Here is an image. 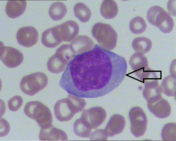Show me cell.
Returning a JSON list of instances; mask_svg holds the SVG:
<instances>
[{"instance_id":"cell-13","label":"cell","mask_w":176,"mask_h":141,"mask_svg":"<svg viewBox=\"0 0 176 141\" xmlns=\"http://www.w3.org/2000/svg\"><path fill=\"white\" fill-rule=\"evenodd\" d=\"M39 138L42 141H66L68 139L64 131L54 127L52 124L41 128Z\"/></svg>"},{"instance_id":"cell-11","label":"cell","mask_w":176,"mask_h":141,"mask_svg":"<svg viewBox=\"0 0 176 141\" xmlns=\"http://www.w3.org/2000/svg\"><path fill=\"white\" fill-rule=\"evenodd\" d=\"M70 46L72 51L76 56L92 50L95 45L90 37L87 36L80 35L75 38Z\"/></svg>"},{"instance_id":"cell-28","label":"cell","mask_w":176,"mask_h":141,"mask_svg":"<svg viewBox=\"0 0 176 141\" xmlns=\"http://www.w3.org/2000/svg\"><path fill=\"white\" fill-rule=\"evenodd\" d=\"M74 130L76 135L82 138H87L90 136L92 130L88 128L80 118L75 121Z\"/></svg>"},{"instance_id":"cell-27","label":"cell","mask_w":176,"mask_h":141,"mask_svg":"<svg viewBox=\"0 0 176 141\" xmlns=\"http://www.w3.org/2000/svg\"><path fill=\"white\" fill-rule=\"evenodd\" d=\"M135 73L144 83L158 79L155 71L148 67L146 68H143Z\"/></svg>"},{"instance_id":"cell-30","label":"cell","mask_w":176,"mask_h":141,"mask_svg":"<svg viewBox=\"0 0 176 141\" xmlns=\"http://www.w3.org/2000/svg\"><path fill=\"white\" fill-rule=\"evenodd\" d=\"M23 102V99L21 96H15L10 99L8 102L9 108L11 111H17L22 106Z\"/></svg>"},{"instance_id":"cell-2","label":"cell","mask_w":176,"mask_h":141,"mask_svg":"<svg viewBox=\"0 0 176 141\" xmlns=\"http://www.w3.org/2000/svg\"><path fill=\"white\" fill-rule=\"evenodd\" d=\"M86 105L84 99L70 94L67 98L60 100L55 104V117L60 121H69L76 114L82 111Z\"/></svg>"},{"instance_id":"cell-12","label":"cell","mask_w":176,"mask_h":141,"mask_svg":"<svg viewBox=\"0 0 176 141\" xmlns=\"http://www.w3.org/2000/svg\"><path fill=\"white\" fill-rule=\"evenodd\" d=\"M126 124L125 118L119 114H115L111 117L106 128L103 130L107 137H112L121 133Z\"/></svg>"},{"instance_id":"cell-21","label":"cell","mask_w":176,"mask_h":141,"mask_svg":"<svg viewBox=\"0 0 176 141\" xmlns=\"http://www.w3.org/2000/svg\"><path fill=\"white\" fill-rule=\"evenodd\" d=\"M118 6L113 0H105L102 3L100 11L102 16L106 19H111L115 17L118 12Z\"/></svg>"},{"instance_id":"cell-7","label":"cell","mask_w":176,"mask_h":141,"mask_svg":"<svg viewBox=\"0 0 176 141\" xmlns=\"http://www.w3.org/2000/svg\"><path fill=\"white\" fill-rule=\"evenodd\" d=\"M129 115L132 133L136 137L142 136L146 130L148 122L143 110L139 107H134L130 110Z\"/></svg>"},{"instance_id":"cell-19","label":"cell","mask_w":176,"mask_h":141,"mask_svg":"<svg viewBox=\"0 0 176 141\" xmlns=\"http://www.w3.org/2000/svg\"><path fill=\"white\" fill-rule=\"evenodd\" d=\"M26 0H11L8 1L6 7V13L11 18H15L22 14L26 9Z\"/></svg>"},{"instance_id":"cell-15","label":"cell","mask_w":176,"mask_h":141,"mask_svg":"<svg viewBox=\"0 0 176 141\" xmlns=\"http://www.w3.org/2000/svg\"><path fill=\"white\" fill-rule=\"evenodd\" d=\"M148 107L155 116L160 118H167L171 114V108L169 103L162 98L155 102L148 103Z\"/></svg>"},{"instance_id":"cell-25","label":"cell","mask_w":176,"mask_h":141,"mask_svg":"<svg viewBox=\"0 0 176 141\" xmlns=\"http://www.w3.org/2000/svg\"><path fill=\"white\" fill-rule=\"evenodd\" d=\"M129 63L133 70L135 71L143 68L148 67V62L146 57L143 55L135 53L130 58Z\"/></svg>"},{"instance_id":"cell-5","label":"cell","mask_w":176,"mask_h":141,"mask_svg":"<svg viewBox=\"0 0 176 141\" xmlns=\"http://www.w3.org/2000/svg\"><path fill=\"white\" fill-rule=\"evenodd\" d=\"M147 19L151 24L158 27L163 32L170 33L174 26L173 20L170 15L162 8L158 6L148 10Z\"/></svg>"},{"instance_id":"cell-3","label":"cell","mask_w":176,"mask_h":141,"mask_svg":"<svg viewBox=\"0 0 176 141\" xmlns=\"http://www.w3.org/2000/svg\"><path fill=\"white\" fill-rule=\"evenodd\" d=\"M92 33L101 48L110 51L115 47L117 34L110 24L100 22L97 23L93 27Z\"/></svg>"},{"instance_id":"cell-8","label":"cell","mask_w":176,"mask_h":141,"mask_svg":"<svg viewBox=\"0 0 176 141\" xmlns=\"http://www.w3.org/2000/svg\"><path fill=\"white\" fill-rule=\"evenodd\" d=\"M107 116L106 112L103 108L97 107L85 109L80 118L82 122L90 129H96L104 122Z\"/></svg>"},{"instance_id":"cell-22","label":"cell","mask_w":176,"mask_h":141,"mask_svg":"<svg viewBox=\"0 0 176 141\" xmlns=\"http://www.w3.org/2000/svg\"><path fill=\"white\" fill-rule=\"evenodd\" d=\"M162 92L166 96L172 97L176 96V76L170 75L165 77L160 86Z\"/></svg>"},{"instance_id":"cell-20","label":"cell","mask_w":176,"mask_h":141,"mask_svg":"<svg viewBox=\"0 0 176 141\" xmlns=\"http://www.w3.org/2000/svg\"><path fill=\"white\" fill-rule=\"evenodd\" d=\"M132 46L136 53L143 55L148 53L152 46L151 41L143 37H137L133 41Z\"/></svg>"},{"instance_id":"cell-9","label":"cell","mask_w":176,"mask_h":141,"mask_svg":"<svg viewBox=\"0 0 176 141\" xmlns=\"http://www.w3.org/2000/svg\"><path fill=\"white\" fill-rule=\"evenodd\" d=\"M0 58L8 67L12 68L21 64L23 60L22 53L12 47L3 46L0 49Z\"/></svg>"},{"instance_id":"cell-16","label":"cell","mask_w":176,"mask_h":141,"mask_svg":"<svg viewBox=\"0 0 176 141\" xmlns=\"http://www.w3.org/2000/svg\"><path fill=\"white\" fill-rule=\"evenodd\" d=\"M158 80L144 83L143 96L148 103L155 102L162 98Z\"/></svg>"},{"instance_id":"cell-32","label":"cell","mask_w":176,"mask_h":141,"mask_svg":"<svg viewBox=\"0 0 176 141\" xmlns=\"http://www.w3.org/2000/svg\"><path fill=\"white\" fill-rule=\"evenodd\" d=\"M0 121V137H3L8 133L10 128L9 123L5 120L2 119Z\"/></svg>"},{"instance_id":"cell-1","label":"cell","mask_w":176,"mask_h":141,"mask_svg":"<svg viewBox=\"0 0 176 141\" xmlns=\"http://www.w3.org/2000/svg\"><path fill=\"white\" fill-rule=\"evenodd\" d=\"M127 68L124 58L96 44L92 50L76 55L69 62L59 85L78 97L99 98L120 85Z\"/></svg>"},{"instance_id":"cell-26","label":"cell","mask_w":176,"mask_h":141,"mask_svg":"<svg viewBox=\"0 0 176 141\" xmlns=\"http://www.w3.org/2000/svg\"><path fill=\"white\" fill-rule=\"evenodd\" d=\"M131 31L133 33L141 34L144 32L147 27L146 23L142 17L137 16L132 19L130 24Z\"/></svg>"},{"instance_id":"cell-10","label":"cell","mask_w":176,"mask_h":141,"mask_svg":"<svg viewBox=\"0 0 176 141\" xmlns=\"http://www.w3.org/2000/svg\"><path fill=\"white\" fill-rule=\"evenodd\" d=\"M39 34L34 28L29 26L20 28L18 31L16 38L18 43L27 47H32L37 43Z\"/></svg>"},{"instance_id":"cell-18","label":"cell","mask_w":176,"mask_h":141,"mask_svg":"<svg viewBox=\"0 0 176 141\" xmlns=\"http://www.w3.org/2000/svg\"><path fill=\"white\" fill-rule=\"evenodd\" d=\"M61 37L64 41L69 42L78 34L79 27L77 23L72 20L68 21L60 25Z\"/></svg>"},{"instance_id":"cell-17","label":"cell","mask_w":176,"mask_h":141,"mask_svg":"<svg viewBox=\"0 0 176 141\" xmlns=\"http://www.w3.org/2000/svg\"><path fill=\"white\" fill-rule=\"evenodd\" d=\"M69 62L61 54L56 52L48 59L47 68L51 73L58 74L65 71Z\"/></svg>"},{"instance_id":"cell-24","label":"cell","mask_w":176,"mask_h":141,"mask_svg":"<svg viewBox=\"0 0 176 141\" xmlns=\"http://www.w3.org/2000/svg\"><path fill=\"white\" fill-rule=\"evenodd\" d=\"M75 16L82 22H88L91 15L90 10L85 4L79 2L74 7Z\"/></svg>"},{"instance_id":"cell-14","label":"cell","mask_w":176,"mask_h":141,"mask_svg":"<svg viewBox=\"0 0 176 141\" xmlns=\"http://www.w3.org/2000/svg\"><path fill=\"white\" fill-rule=\"evenodd\" d=\"M60 25L50 28L43 33L42 41L46 47L50 48L56 47L61 43Z\"/></svg>"},{"instance_id":"cell-4","label":"cell","mask_w":176,"mask_h":141,"mask_svg":"<svg viewBox=\"0 0 176 141\" xmlns=\"http://www.w3.org/2000/svg\"><path fill=\"white\" fill-rule=\"evenodd\" d=\"M24 111L28 117L36 120L41 128L52 124V117L50 110L40 101L27 103L25 105Z\"/></svg>"},{"instance_id":"cell-29","label":"cell","mask_w":176,"mask_h":141,"mask_svg":"<svg viewBox=\"0 0 176 141\" xmlns=\"http://www.w3.org/2000/svg\"><path fill=\"white\" fill-rule=\"evenodd\" d=\"M176 124H166L162 130V137L164 140H174L176 139Z\"/></svg>"},{"instance_id":"cell-6","label":"cell","mask_w":176,"mask_h":141,"mask_svg":"<svg viewBox=\"0 0 176 141\" xmlns=\"http://www.w3.org/2000/svg\"><path fill=\"white\" fill-rule=\"evenodd\" d=\"M48 81V78L45 74L38 72L24 76L21 81L20 87L24 93L33 96L45 88Z\"/></svg>"},{"instance_id":"cell-31","label":"cell","mask_w":176,"mask_h":141,"mask_svg":"<svg viewBox=\"0 0 176 141\" xmlns=\"http://www.w3.org/2000/svg\"><path fill=\"white\" fill-rule=\"evenodd\" d=\"M90 135V139L92 140H105L107 139V137L105 135L103 130H96Z\"/></svg>"},{"instance_id":"cell-23","label":"cell","mask_w":176,"mask_h":141,"mask_svg":"<svg viewBox=\"0 0 176 141\" xmlns=\"http://www.w3.org/2000/svg\"><path fill=\"white\" fill-rule=\"evenodd\" d=\"M67 12L66 5L63 2L58 1L52 4L50 6L49 13L54 20L58 21L62 19Z\"/></svg>"}]
</instances>
